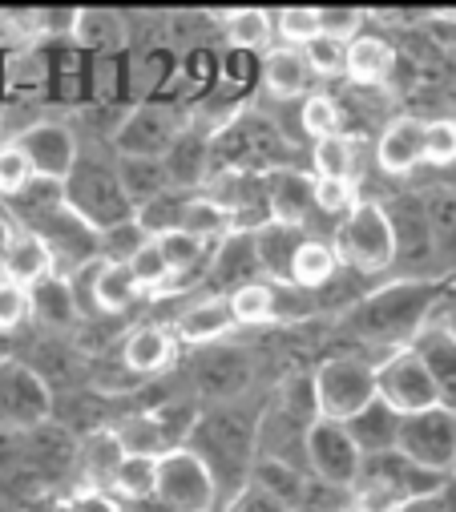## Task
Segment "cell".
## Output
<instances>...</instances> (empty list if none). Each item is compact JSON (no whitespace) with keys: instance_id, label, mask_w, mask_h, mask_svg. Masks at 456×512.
I'll list each match as a JSON object with an SVG mask.
<instances>
[{"instance_id":"obj_12","label":"cell","mask_w":456,"mask_h":512,"mask_svg":"<svg viewBox=\"0 0 456 512\" xmlns=\"http://www.w3.org/2000/svg\"><path fill=\"white\" fill-rule=\"evenodd\" d=\"M412 351L424 359L436 392H440V404L456 412V331L452 327H424Z\"/></svg>"},{"instance_id":"obj_3","label":"cell","mask_w":456,"mask_h":512,"mask_svg":"<svg viewBox=\"0 0 456 512\" xmlns=\"http://www.w3.org/2000/svg\"><path fill=\"white\" fill-rule=\"evenodd\" d=\"M154 496L174 508V512H210L218 500V480L214 468L190 452V448H174L158 456V480H154Z\"/></svg>"},{"instance_id":"obj_21","label":"cell","mask_w":456,"mask_h":512,"mask_svg":"<svg viewBox=\"0 0 456 512\" xmlns=\"http://www.w3.org/2000/svg\"><path fill=\"white\" fill-rule=\"evenodd\" d=\"M344 428L352 432V440H356V448H360L364 456H376V452L396 448V428H400V416H396L392 408H384L380 400H372V404H368L360 416H352Z\"/></svg>"},{"instance_id":"obj_20","label":"cell","mask_w":456,"mask_h":512,"mask_svg":"<svg viewBox=\"0 0 456 512\" xmlns=\"http://www.w3.org/2000/svg\"><path fill=\"white\" fill-rule=\"evenodd\" d=\"M307 81H311V69H307L299 49H291V45L267 49V57H263V85L275 97H299V93H307Z\"/></svg>"},{"instance_id":"obj_48","label":"cell","mask_w":456,"mask_h":512,"mask_svg":"<svg viewBox=\"0 0 456 512\" xmlns=\"http://www.w3.org/2000/svg\"><path fill=\"white\" fill-rule=\"evenodd\" d=\"M73 508H77V512H122L118 500L105 496L101 488H81V492L73 496Z\"/></svg>"},{"instance_id":"obj_30","label":"cell","mask_w":456,"mask_h":512,"mask_svg":"<svg viewBox=\"0 0 456 512\" xmlns=\"http://www.w3.org/2000/svg\"><path fill=\"white\" fill-rule=\"evenodd\" d=\"M154 246L162 250V259H166V267H170V275L178 283L206 259V242L194 238V234H186V230H166V234L154 238Z\"/></svg>"},{"instance_id":"obj_7","label":"cell","mask_w":456,"mask_h":512,"mask_svg":"<svg viewBox=\"0 0 456 512\" xmlns=\"http://www.w3.org/2000/svg\"><path fill=\"white\" fill-rule=\"evenodd\" d=\"M13 146L25 154L33 178L57 182V186L69 178V170H73L77 158H81L77 134L69 130V125H61V121H37V125H29L25 134H17Z\"/></svg>"},{"instance_id":"obj_52","label":"cell","mask_w":456,"mask_h":512,"mask_svg":"<svg viewBox=\"0 0 456 512\" xmlns=\"http://www.w3.org/2000/svg\"><path fill=\"white\" fill-rule=\"evenodd\" d=\"M130 504H134L130 512H174V508H166L158 496H146V500H130Z\"/></svg>"},{"instance_id":"obj_34","label":"cell","mask_w":456,"mask_h":512,"mask_svg":"<svg viewBox=\"0 0 456 512\" xmlns=\"http://www.w3.org/2000/svg\"><path fill=\"white\" fill-rule=\"evenodd\" d=\"M73 37L89 49H109L122 41V21L113 13H101V9H77L73 17Z\"/></svg>"},{"instance_id":"obj_44","label":"cell","mask_w":456,"mask_h":512,"mask_svg":"<svg viewBox=\"0 0 456 512\" xmlns=\"http://www.w3.org/2000/svg\"><path fill=\"white\" fill-rule=\"evenodd\" d=\"M319 13V37H331V41H356L360 29H364V13L360 9H315Z\"/></svg>"},{"instance_id":"obj_4","label":"cell","mask_w":456,"mask_h":512,"mask_svg":"<svg viewBox=\"0 0 456 512\" xmlns=\"http://www.w3.org/2000/svg\"><path fill=\"white\" fill-rule=\"evenodd\" d=\"M396 452L408 456L412 464L436 472V476H448L452 472V456H456V412L436 404L428 412L400 416Z\"/></svg>"},{"instance_id":"obj_41","label":"cell","mask_w":456,"mask_h":512,"mask_svg":"<svg viewBox=\"0 0 456 512\" xmlns=\"http://www.w3.org/2000/svg\"><path fill=\"white\" fill-rule=\"evenodd\" d=\"M420 162H428V166H452L456 162V121H428L424 125Z\"/></svg>"},{"instance_id":"obj_26","label":"cell","mask_w":456,"mask_h":512,"mask_svg":"<svg viewBox=\"0 0 456 512\" xmlns=\"http://www.w3.org/2000/svg\"><path fill=\"white\" fill-rule=\"evenodd\" d=\"M118 182H122L126 198L134 202V210L170 186L162 162H150V158H122V166H118Z\"/></svg>"},{"instance_id":"obj_37","label":"cell","mask_w":456,"mask_h":512,"mask_svg":"<svg viewBox=\"0 0 456 512\" xmlns=\"http://www.w3.org/2000/svg\"><path fill=\"white\" fill-rule=\"evenodd\" d=\"M226 226H231V214H226V206H218L214 198H190L186 202V214H182V226L178 230H186V234H194V238H214V234H222Z\"/></svg>"},{"instance_id":"obj_24","label":"cell","mask_w":456,"mask_h":512,"mask_svg":"<svg viewBox=\"0 0 456 512\" xmlns=\"http://www.w3.org/2000/svg\"><path fill=\"white\" fill-rule=\"evenodd\" d=\"M190 198H194V194H182L178 186H166L162 194H154L150 202H142V206L134 210V222H138L150 238H158V234H166V230H178Z\"/></svg>"},{"instance_id":"obj_17","label":"cell","mask_w":456,"mask_h":512,"mask_svg":"<svg viewBox=\"0 0 456 512\" xmlns=\"http://www.w3.org/2000/svg\"><path fill=\"white\" fill-rule=\"evenodd\" d=\"M89 295H93L97 311L122 315L138 299V287H134V275L126 263H93L89 267Z\"/></svg>"},{"instance_id":"obj_49","label":"cell","mask_w":456,"mask_h":512,"mask_svg":"<svg viewBox=\"0 0 456 512\" xmlns=\"http://www.w3.org/2000/svg\"><path fill=\"white\" fill-rule=\"evenodd\" d=\"M436 500L444 512H456V476H444L440 488H436Z\"/></svg>"},{"instance_id":"obj_15","label":"cell","mask_w":456,"mask_h":512,"mask_svg":"<svg viewBox=\"0 0 456 512\" xmlns=\"http://www.w3.org/2000/svg\"><path fill=\"white\" fill-rule=\"evenodd\" d=\"M392 65H396V53H392V45H388L384 37L360 33L356 41H348L344 77H348L352 85H380V81H388Z\"/></svg>"},{"instance_id":"obj_40","label":"cell","mask_w":456,"mask_h":512,"mask_svg":"<svg viewBox=\"0 0 456 512\" xmlns=\"http://www.w3.org/2000/svg\"><path fill=\"white\" fill-rule=\"evenodd\" d=\"M275 37L291 49H303L307 41L319 37V13L315 9H283L275 17Z\"/></svg>"},{"instance_id":"obj_28","label":"cell","mask_w":456,"mask_h":512,"mask_svg":"<svg viewBox=\"0 0 456 512\" xmlns=\"http://www.w3.org/2000/svg\"><path fill=\"white\" fill-rule=\"evenodd\" d=\"M154 480H158V456L126 452L118 472H113V480H109V488L122 500H146V496H154Z\"/></svg>"},{"instance_id":"obj_39","label":"cell","mask_w":456,"mask_h":512,"mask_svg":"<svg viewBox=\"0 0 456 512\" xmlns=\"http://www.w3.org/2000/svg\"><path fill=\"white\" fill-rule=\"evenodd\" d=\"M299 53H303V61H307L311 77H344V53H348V45H344V41L315 37V41H307Z\"/></svg>"},{"instance_id":"obj_2","label":"cell","mask_w":456,"mask_h":512,"mask_svg":"<svg viewBox=\"0 0 456 512\" xmlns=\"http://www.w3.org/2000/svg\"><path fill=\"white\" fill-rule=\"evenodd\" d=\"M335 254L356 271H384L396 263V226L380 202H356L339 222Z\"/></svg>"},{"instance_id":"obj_46","label":"cell","mask_w":456,"mask_h":512,"mask_svg":"<svg viewBox=\"0 0 456 512\" xmlns=\"http://www.w3.org/2000/svg\"><path fill=\"white\" fill-rule=\"evenodd\" d=\"M315 206L323 214H348L356 206V186L335 178H315Z\"/></svg>"},{"instance_id":"obj_5","label":"cell","mask_w":456,"mask_h":512,"mask_svg":"<svg viewBox=\"0 0 456 512\" xmlns=\"http://www.w3.org/2000/svg\"><path fill=\"white\" fill-rule=\"evenodd\" d=\"M303 456H307V468L319 484L327 488H344L352 492L356 480H360V464H364V452L356 448L352 432L335 420H311L307 424V436H303Z\"/></svg>"},{"instance_id":"obj_23","label":"cell","mask_w":456,"mask_h":512,"mask_svg":"<svg viewBox=\"0 0 456 512\" xmlns=\"http://www.w3.org/2000/svg\"><path fill=\"white\" fill-rule=\"evenodd\" d=\"M311 166H315V178H335V182H352V186H356V174H360L356 142L344 138V134L315 142V150H311Z\"/></svg>"},{"instance_id":"obj_38","label":"cell","mask_w":456,"mask_h":512,"mask_svg":"<svg viewBox=\"0 0 456 512\" xmlns=\"http://www.w3.org/2000/svg\"><path fill=\"white\" fill-rule=\"evenodd\" d=\"M150 242V234L130 218V222H118V226H109V230H101V238H97V250L105 254L101 263H130L134 259V250L138 246H146Z\"/></svg>"},{"instance_id":"obj_18","label":"cell","mask_w":456,"mask_h":512,"mask_svg":"<svg viewBox=\"0 0 456 512\" xmlns=\"http://www.w3.org/2000/svg\"><path fill=\"white\" fill-rule=\"evenodd\" d=\"M231 327H235L231 299H222V295L202 299V303H194L190 311H182V315H178V335H182L186 343H194V347L222 339V335L231 331Z\"/></svg>"},{"instance_id":"obj_43","label":"cell","mask_w":456,"mask_h":512,"mask_svg":"<svg viewBox=\"0 0 456 512\" xmlns=\"http://www.w3.org/2000/svg\"><path fill=\"white\" fill-rule=\"evenodd\" d=\"M400 504H404V496L396 488H388L380 480H356L348 508L352 512H400Z\"/></svg>"},{"instance_id":"obj_53","label":"cell","mask_w":456,"mask_h":512,"mask_svg":"<svg viewBox=\"0 0 456 512\" xmlns=\"http://www.w3.org/2000/svg\"><path fill=\"white\" fill-rule=\"evenodd\" d=\"M331 512H352V508H348V504H339V508H331Z\"/></svg>"},{"instance_id":"obj_1","label":"cell","mask_w":456,"mask_h":512,"mask_svg":"<svg viewBox=\"0 0 456 512\" xmlns=\"http://www.w3.org/2000/svg\"><path fill=\"white\" fill-rule=\"evenodd\" d=\"M311 392H315V416L348 424L376 400V363L356 359V355H335L315 367L311 375Z\"/></svg>"},{"instance_id":"obj_14","label":"cell","mask_w":456,"mask_h":512,"mask_svg":"<svg viewBox=\"0 0 456 512\" xmlns=\"http://www.w3.org/2000/svg\"><path fill=\"white\" fill-rule=\"evenodd\" d=\"M420 146H424V121L416 117H396L380 134L376 162L384 174H412L420 166Z\"/></svg>"},{"instance_id":"obj_33","label":"cell","mask_w":456,"mask_h":512,"mask_svg":"<svg viewBox=\"0 0 456 512\" xmlns=\"http://www.w3.org/2000/svg\"><path fill=\"white\" fill-rule=\"evenodd\" d=\"M126 267H130L138 291H174V287H178V279L170 275V267H166V259H162V250L154 246V238L134 250V259H130Z\"/></svg>"},{"instance_id":"obj_51","label":"cell","mask_w":456,"mask_h":512,"mask_svg":"<svg viewBox=\"0 0 456 512\" xmlns=\"http://www.w3.org/2000/svg\"><path fill=\"white\" fill-rule=\"evenodd\" d=\"M13 234H17V222H13L5 210H0V263H5V250H9Z\"/></svg>"},{"instance_id":"obj_32","label":"cell","mask_w":456,"mask_h":512,"mask_svg":"<svg viewBox=\"0 0 456 512\" xmlns=\"http://www.w3.org/2000/svg\"><path fill=\"white\" fill-rule=\"evenodd\" d=\"M29 303H33V315L37 319H49V323H73L77 319L73 291H69V279L65 275H53L41 287H33L29 291Z\"/></svg>"},{"instance_id":"obj_36","label":"cell","mask_w":456,"mask_h":512,"mask_svg":"<svg viewBox=\"0 0 456 512\" xmlns=\"http://www.w3.org/2000/svg\"><path fill=\"white\" fill-rule=\"evenodd\" d=\"M428 234L436 238V246L444 250V259L456 263V190H444L428 202Z\"/></svg>"},{"instance_id":"obj_35","label":"cell","mask_w":456,"mask_h":512,"mask_svg":"<svg viewBox=\"0 0 456 512\" xmlns=\"http://www.w3.org/2000/svg\"><path fill=\"white\" fill-rule=\"evenodd\" d=\"M299 125H303V134H307L311 142L335 138V134H339V105H335V97H327V93L303 97V105H299Z\"/></svg>"},{"instance_id":"obj_13","label":"cell","mask_w":456,"mask_h":512,"mask_svg":"<svg viewBox=\"0 0 456 512\" xmlns=\"http://www.w3.org/2000/svg\"><path fill=\"white\" fill-rule=\"evenodd\" d=\"M303 234L299 226H279V222H263L255 230V259L267 283H291V259L299 250Z\"/></svg>"},{"instance_id":"obj_27","label":"cell","mask_w":456,"mask_h":512,"mask_svg":"<svg viewBox=\"0 0 456 512\" xmlns=\"http://www.w3.org/2000/svg\"><path fill=\"white\" fill-rule=\"evenodd\" d=\"M122 456H126V452H122L118 436H113V432H93V436L85 440V448H81V464H85L89 488L109 484L113 472H118V464H122Z\"/></svg>"},{"instance_id":"obj_22","label":"cell","mask_w":456,"mask_h":512,"mask_svg":"<svg viewBox=\"0 0 456 512\" xmlns=\"http://www.w3.org/2000/svg\"><path fill=\"white\" fill-rule=\"evenodd\" d=\"M255 488L267 492V496H275V500L287 504L291 512H299V508H303V496H307L303 472L291 468V464H283V460H267V456L255 464Z\"/></svg>"},{"instance_id":"obj_11","label":"cell","mask_w":456,"mask_h":512,"mask_svg":"<svg viewBox=\"0 0 456 512\" xmlns=\"http://www.w3.org/2000/svg\"><path fill=\"white\" fill-rule=\"evenodd\" d=\"M0 271H5L9 283L33 291V287H41L45 279L57 275V263H53L49 246L33 230H17L13 242H9V250H5V263H0Z\"/></svg>"},{"instance_id":"obj_29","label":"cell","mask_w":456,"mask_h":512,"mask_svg":"<svg viewBox=\"0 0 456 512\" xmlns=\"http://www.w3.org/2000/svg\"><path fill=\"white\" fill-rule=\"evenodd\" d=\"M109 432L118 436L122 452H134V456H162V452H170V448H166V436H162V424H158L154 412H146V416H126L118 428H109Z\"/></svg>"},{"instance_id":"obj_19","label":"cell","mask_w":456,"mask_h":512,"mask_svg":"<svg viewBox=\"0 0 456 512\" xmlns=\"http://www.w3.org/2000/svg\"><path fill=\"white\" fill-rule=\"evenodd\" d=\"M339 271V254L331 242L323 238H303L299 250H295V259H291V287L299 291H319L335 279Z\"/></svg>"},{"instance_id":"obj_50","label":"cell","mask_w":456,"mask_h":512,"mask_svg":"<svg viewBox=\"0 0 456 512\" xmlns=\"http://www.w3.org/2000/svg\"><path fill=\"white\" fill-rule=\"evenodd\" d=\"M400 512H444V508H440V500H436V492H432V496L404 500V504H400Z\"/></svg>"},{"instance_id":"obj_47","label":"cell","mask_w":456,"mask_h":512,"mask_svg":"<svg viewBox=\"0 0 456 512\" xmlns=\"http://www.w3.org/2000/svg\"><path fill=\"white\" fill-rule=\"evenodd\" d=\"M226 512H291V508H287V504H279L275 496L259 492L255 484H247L231 504H226Z\"/></svg>"},{"instance_id":"obj_9","label":"cell","mask_w":456,"mask_h":512,"mask_svg":"<svg viewBox=\"0 0 456 512\" xmlns=\"http://www.w3.org/2000/svg\"><path fill=\"white\" fill-rule=\"evenodd\" d=\"M360 480H380V484L396 488L404 500H416V496H432V492L440 488L444 476H436V472L412 464L408 456H400L396 448H388V452L364 456V464H360Z\"/></svg>"},{"instance_id":"obj_25","label":"cell","mask_w":456,"mask_h":512,"mask_svg":"<svg viewBox=\"0 0 456 512\" xmlns=\"http://www.w3.org/2000/svg\"><path fill=\"white\" fill-rule=\"evenodd\" d=\"M222 33L235 49H263L275 37V17L267 9H235L222 17Z\"/></svg>"},{"instance_id":"obj_6","label":"cell","mask_w":456,"mask_h":512,"mask_svg":"<svg viewBox=\"0 0 456 512\" xmlns=\"http://www.w3.org/2000/svg\"><path fill=\"white\" fill-rule=\"evenodd\" d=\"M376 400L392 408L396 416H416L440 404V392L424 367V359L408 351H392L388 359L376 363Z\"/></svg>"},{"instance_id":"obj_45","label":"cell","mask_w":456,"mask_h":512,"mask_svg":"<svg viewBox=\"0 0 456 512\" xmlns=\"http://www.w3.org/2000/svg\"><path fill=\"white\" fill-rule=\"evenodd\" d=\"M33 315V303H29V291L0 279V331H17L25 319Z\"/></svg>"},{"instance_id":"obj_31","label":"cell","mask_w":456,"mask_h":512,"mask_svg":"<svg viewBox=\"0 0 456 512\" xmlns=\"http://www.w3.org/2000/svg\"><path fill=\"white\" fill-rule=\"evenodd\" d=\"M231 315H235V323H247V327L271 323V319H275V283L255 279V283L235 287V295H231Z\"/></svg>"},{"instance_id":"obj_16","label":"cell","mask_w":456,"mask_h":512,"mask_svg":"<svg viewBox=\"0 0 456 512\" xmlns=\"http://www.w3.org/2000/svg\"><path fill=\"white\" fill-rule=\"evenodd\" d=\"M174 355H178V339L158 323L138 327L122 347V359H126V367L134 375H158V371H166L174 363Z\"/></svg>"},{"instance_id":"obj_42","label":"cell","mask_w":456,"mask_h":512,"mask_svg":"<svg viewBox=\"0 0 456 512\" xmlns=\"http://www.w3.org/2000/svg\"><path fill=\"white\" fill-rule=\"evenodd\" d=\"M29 186H33V170H29L25 154L13 142L0 146V194H5V198H21Z\"/></svg>"},{"instance_id":"obj_10","label":"cell","mask_w":456,"mask_h":512,"mask_svg":"<svg viewBox=\"0 0 456 512\" xmlns=\"http://www.w3.org/2000/svg\"><path fill=\"white\" fill-rule=\"evenodd\" d=\"M311 206H315V178H307L299 170H275V174H267V210H271V222L299 226L303 230Z\"/></svg>"},{"instance_id":"obj_8","label":"cell","mask_w":456,"mask_h":512,"mask_svg":"<svg viewBox=\"0 0 456 512\" xmlns=\"http://www.w3.org/2000/svg\"><path fill=\"white\" fill-rule=\"evenodd\" d=\"M45 416H49L45 383L21 363H0V432L37 428Z\"/></svg>"},{"instance_id":"obj_54","label":"cell","mask_w":456,"mask_h":512,"mask_svg":"<svg viewBox=\"0 0 456 512\" xmlns=\"http://www.w3.org/2000/svg\"><path fill=\"white\" fill-rule=\"evenodd\" d=\"M448 476H456V456H452V472H448Z\"/></svg>"}]
</instances>
